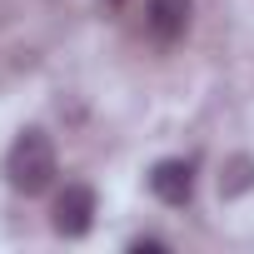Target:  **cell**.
I'll list each match as a JSON object with an SVG mask.
<instances>
[{
  "instance_id": "6da1fadb",
  "label": "cell",
  "mask_w": 254,
  "mask_h": 254,
  "mask_svg": "<svg viewBox=\"0 0 254 254\" xmlns=\"http://www.w3.org/2000/svg\"><path fill=\"white\" fill-rule=\"evenodd\" d=\"M55 145H50V135L45 130H20L15 140H10V150H5V180H10V190H20V194H45L50 185H55Z\"/></svg>"
},
{
  "instance_id": "7a4b0ae2",
  "label": "cell",
  "mask_w": 254,
  "mask_h": 254,
  "mask_svg": "<svg viewBox=\"0 0 254 254\" xmlns=\"http://www.w3.org/2000/svg\"><path fill=\"white\" fill-rule=\"evenodd\" d=\"M50 224H55V234H65V239H85L90 224H95V190H90V185H65V190L55 194Z\"/></svg>"
},
{
  "instance_id": "3957f363",
  "label": "cell",
  "mask_w": 254,
  "mask_h": 254,
  "mask_svg": "<svg viewBox=\"0 0 254 254\" xmlns=\"http://www.w3.org/2000/svg\"><path fill=\"white\" fill-rule=\"evenodd\" d=\"M150 190H155L160 204L185 209V204L194 199V165H190V160H160V165L150 170Z\"/></svg>"
},
{
  "instance_id": "277c9868",
  "label": "cell",
  "mask_w": 254,
  "mask_h": 254,
  "mask_svg": "<svg viewBox=\"0 0 254 254\" xmlns=\"http://www.w3.org/2000/svg\"><path fill=\"white\" fill-rule=\"evenodd\" d=\"M145 30L160 45H175L190 30V0H150L145 5Z\"/></svg>"
},
{
  "instance_id": "5b68a950",
  "label": "cell",
  "mask_w": 254,
  "mask_h": 254,
  "mask_svg": "<svg viewBox=\"0 0 254 254\" xmlns=\"http://www.w3.org/2000/svg\"><path fill=\"white\" fill-rule=\"evenodd\" d=\"M130 249H135V254H155V249H165V244H160V239H135Z\"/></svg>"
},
{
  "instance_id": "8992f818",
  "label": "cell",
  "mask_w": 254,
  "mask_h": 254,
  "mask_svg": "<svg viewBox=\"0 0 254 254\" xmlns=\"http://www.w3.org/2000/svg\"><path fill=\"white\" fill-rule=\"evenodd\" d=\"M110 5H120V0H110Z\"/></svg>"
}]
</instances>
